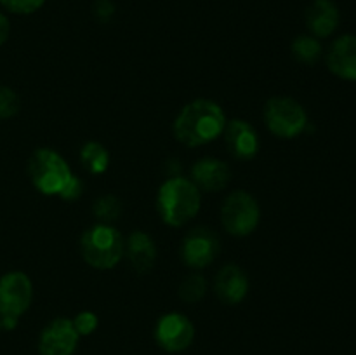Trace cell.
Wrapping results in <instances>:
<instances>
[{
  "label": "cell",
  "mask_w": 356,
  "mask_h": 355,
  "mask_svg": "<svg viewBox=\"0 0 356 355\" xmlns=\"http://www.w3.org/2000/svg\"><path fill=\"white\" fill-rule=\"evenodd\" d=\"M202 191L183 176L167 178L159 188L156 211L165 225L179 228L190 223L200 211Z\"/></svg>",
  "instance_id": "cell-2"
},
{
  "label": "cell",
  "mask_w": 356,
  "mask_h": 355,
  "mask_svg": "<svg viewBox=\"0 0 356 355\" xmlns=\"http://www.w3.org/2000/svg\"><path fill=\"white\" fill-rule=\"evenodd\" d=\"M264 124L268 131L282 139H294L306 131L308 113L294 97L275 96L264 104Z\"/></svg>",
  "instance_id": "cell-5"
},
{
  "label": "cell",
  "mask_w": 356,
  "mask_h": 355,
  "mask_svg": "<svg viewBox=\"0 0 356 355\" xmlns=\"http://www.w3.org/2000/svg\"><path fill=\"white\" fill-rule=\"evenodd\" d=\"M221 251V242L211 228L198 226L188 232L181 244V260L188 268L202 270L214 263Z\"/></svg>",
  "instance_id": "cell-8"
},
{
  "label": "cell",
  "mask_w": 356,
  "mask_h": 355,
  "mask_svg": "<svg viewBox=\"0 0 356 355\" xmlns=\"http://www.w3.org/2000/svg\"><path fill=\"white\" fill-rule=\"evenodd\" d=\"M82 194H83V181L80 180L79 176L73 174V176L70 178L68 183H66V187L63 188L61 194H59V197H61L63 200H76Z\"/></svg>",
  "instance_id": "cell-24"
},
{
  "label": "cell",
  "mask_w": 356,
  "mask_h": 355,
  "mask_svg": "<svg viewBox=\"0 0 356 355\" xmlns=\"http://www.w3.org/2000/svg\"><path fill=\"white\" fill-rule=\"evenodd\" d=\"M125 251H127L131 267L139 275H145L146 271L152 270L156 261L155 242H153L148 233L141 232V230H136V232L131 233Z\"/></svg>",
  "instance_id": "cell-16"
},
{
  "label": "cell",
  "mask_w": 356,
  "mask_h": 355,
  "mask_svg": "<svg viewBox=\"0 0 356 355\" xmlns=\"http://www.w3.org/2000/svg\"><path fill=\"white\" fill-rule=\"evenodd\" d=\"M232 180V169L225 160L214 159V157H204L197 160L191 167V181L197 184L200 191H221L228 187Z\"/></svg>",
  "instance_id": "cell-12"
},
{
  "label": "cell",
  "mask_w": 356,
  "mask_h": 355,
  "mask_svg": "<svg viewBox=\"0 0 356 355\" xmlns=\"http://www.w3.org/2000/svg\"><path fill=\"white\" fill-rule=\"evenodd\" d=\"M80 253L86 263L96 270H111L125 253L122 233L110 223H96L82 233Z\"/></svg>",
  "instance_id": "cell-3"
},
{
  "label": "cell",
  "mask_w": 356,
  "mask_h": 355,
  "mask_svg": "<svg viewBox=\"0 0 356 355\" xmlns=\"http://www.w3.org/2000/svg\"><path fill=\"white\" fill-rule=\"evenodd\" d=\"M327 68L339 79L356 82V35H341L325 56Z\"/></svg>",
  "instance_id": "cell-13"
},
{
  "label": "cell",
  "mask_w": 356,
  "mask_h": 355,
  "mask_svg": "<svg viewBox=\"0 0 356 355\" xmlns=\"http://www.w3.org/2000/svg\"><path fill=\"white\" fill-rule=\"evenodd\" d=\"M79 338L72 320L59 317L44 327L38 340V352L40 355H73Z\"/></svg>",
  "instance_id": "cell-10"
},
{
  "label": "cell",
  "mask_w": 356,
  "mask_h": 355,
  "mask_svg": "<svg viewBox=\"0 0 356 355\" xmlns=\"http://www.w3.org/2000/svg\"><path fill=\"white\" fill-rule=\"evenodd\" d=\"M10 35V23L3 13H0V47L7 42Z\"/></svg>",
  "instance_id": "cell-26"
},
{
  "label": "cell",
  "mask_w": 356,
  "mask_h": 355,
  "mask_svg": "<svg viewBox=\"0 0 356 355\" xmlns=\"http://www.w3.org/2000/svg\"><path fill=\"white\" fill-rule=\"evenodd\" d=\"M291 49L292 56L299 63H305V65H313L322 56V44L313 35H299V37H296Z\"/></svg>",
  "instance_id": "cell-18"
},
{
  "label": "cell",
  "mask_w": 356,
  "mask_h": 355,
  "mask_svg": "<svg viewBox=\"0 0 356 355\" xmlns=\"http://www.w3.org/2000/svg\"><path fill=\"white\" fill-rule=\"evenodd\" d=\"M115 13V6L111 0H96L94 3V14L99 21H108Z\"/></svg>",
  "instance_id": "cell-25"
},
{
  "label": "cell",
  "mask_w": 356,
  "mask_h": 355,
  "mask_svg": "<svg viewBox=\"0 0 356 355\" xmlns=\"http://www.w3.org/2000/svg\"><path fill=\"white\" fill-rule=\"evenodd\" d=\"M195 326L184 313L169 312L155 326V340L165 352H183L193 343Z\"/></svg>",
  "instance_id": "cell-9"
},
{
  "label": "cell",
  "mask_w": 356,
  "mask_h": 355,
  "mask_svg": "<svg viewBox=\"0 0 356 355\" xmlns=\"http://www.w3.org/2000/svg\"><path fill=\"white\" fill-rule=\"evenodd\" d=\"M92 211L96 218L99 219V223H110L111 225V221H115L120 216L122 204L115 195H103L94 202Z\"/></svg>",
  "instance_id": "cell-20"
},
{
  "label": "cell",
  "mask_w": 356,
  "mask_h": 355,
  "mask_svg": "<svg viewBox=\"0 0 356 355\" xmlns=\"http://www.w3.org/2000/svg\"><path fill=\"white\" fill-rule=\"evenodd\" d=\"M0 331H2V319H0Z\"/></svg>",
  "instance_id": "cell-27"
},
{
  "label": "cell",
  "mask_w": 356,
  "mask_h": 355,
  "mask_svg": "<svg viewBox=\"0 0 356 355\" xmlns=\"http://www.w3.org/2000/svg\"><path fill=\"white\" fill-rule=\"evenodd\" d=\"M261 209L254 195L245 190H235L225 198L221 207V223L233 237H247L257 228Z\"/></svg>",
  "instance_id": "cell-6"
},
{
  "label": "cell",
  "mask_w": 356,
  "mask_h": 355,
  "mask_svg": "<svg viewBox=\"0 0 356 355\" xmlns=\"http://www.w3.org/2000/svg\"><path fill=\"white\" fill-rule=\"evenodd\" d=\"M177 292L184 303H198L207 292V281H205L204 275L191 274L183 278Z\"/></svg>",
  "instance_id": "cell-19"
},
{
  "label": "cell",
  "mask_w": 356,
  "mask_h": 355,
  "mask_svg": "<svg viewBox=\"0 0 356 355\" xmlns=\"http://www.w3.org/2000/svg\"><path fill=\"white\" fill-rule=\"evenodd\" d=\"M21 108L16 90L7 86H0V118H13Z\"/></svg>",
  "instance_id": "cell-21"
},
{
  "label": "cell",
  "mask_w": 356,
  "mask_h": 355,
  "mask_svg": "<svg viewBox=\"0 0 356 355\" xmlns=\"http://www.w3.org/2000/svg\"><path fill=\"white\" fill-rule=\"evenodd\" d=\"M28 176L40 194L59 195L73 176L68 162L52 148H37L28 159Z\"/></svg>",
  "instance_id": "cell-4"
},
{
  "label": "cell",
  "mask_w": 356,
  "mask_h": 355,
  "mask_svg": "<svg viewBox=\"0 0 356 355\" xmlns=\"http://www.w3.org/2000/svg\"><path fill=\"white\" fill-rule=\"evenodd\" d=\"M225 110L212 100H193L181 108L174 120V136L190 148L209 145L222 134L226 127Z\"/></svg>",
  "instance_id": "cell-1"
},
{
  "label": "cell",
  "mask_w": 356,
  "mask_h": 355,
  "mask_svg": "<svg viewBox=\"0 0 356 355\" xmlns=\"http://www.w3.org/2000/svg\"><path fill=\"white\" fill-rule=\"evenodd\" d=\"M228 152L238 160H252L259 153L261 141L256 127L243 118H233L226 122L222 131Z\"/></svg>",
  "instance_id": "cell-11"
},
{
  "label": "cell",
  "mask_w": 356,
  "mask_h": 355,
  "mask_svg": "<svg viewBox=\"0 0 356 355\" xmlns=\"http://www.w3.org/2000/svg\"><path fill=\"white\" fill-rule=\"evenodd\" d=\"M72 322H73V327H75V331L79 333V336H89V334H92L94 331L97 329L99 320H97L96 313L86 310V312H80Z\"/></svg>",
  "instance_id": "cell-23"
},
{
  "label": "cell",
  "mask_w": 356,
  "mask_h": 355,
  "mask_svg": "<svg viewBox=\"0 0 356 355\" xmlns=\"http://www.w3.org/2000/svg\"><path fill=\"white\" fill-rule=\"evenodd\" d=\"M45 3V0H0V6L10 14H33Z\"/></svg>",
  "instance_id": "cell-22"
},
{
  "label": "cell",
  "mask_w": 356,
  "mask_h": 355,
  "mask_svg": "<svg viewBox=\"0 0 356 355\" xmlns=\"http://www.w3.org/2000/svg\"><path fill=\"white\" fill-rule=\"evenodd\" d=\"M305 19L313 37L325 38L337 30L341 14L332 0H313L306 9Z\"/></svg>",
  "instance_id": "cell-15"
},
{
  "label": "cell",
  "mask_w": 356,
  "mask_h": 355,
  "mask_svg": "<svg viewBox=\"0 0 356 355\" xmlns=\"http://www.w3.org/2000/svg\"><path fill=\"white\" fill-rule=\"evenodd\" d=\"M80 162L90 174H103L110 166V153L101 143L87 141L80 150Z\"/></svg>",
  "instance_id": "cell-17"
},
{
  "label": "cell",
  "mask_w": 356,
  "mask_h": 355,
  "mask_svg": "<svg viewBox=\"0 0 356 355\" xmlns=\"http://www.w3.org/2000/svg\"><path fill=\"white\" fill-rule=\"evenodd\" d=\"M214 291L226 305H238L249 292V277L236 265H226L216 275Z\"/></svg>",
  "instance_id": "cell-14"
},
{
  "label": "cell",
  "mask_w": 356,
  "mask_h": 355,
  "mask_svg": "<svg viewBox=\"0 0 356 355\" xmlns=\"http://www.w3.org/2000/svg\"><path fill=\"white\" fill-rule=\"evenodd\" d=\"M33 284L24 271H7L0 277V317L17 319L30 308Z\"/></svg>",
  "instance_id": "cell-7"
}]
</instances>
